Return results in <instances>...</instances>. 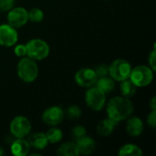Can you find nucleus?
Here are the masks:
<instances>
[{
    "mask_svg": "<svg viewBox=\"0 0 156 156\" xmlns=\"http://www.w3.org/2000/svg\"><path fill=\"white\" fill-rule=\"evenodd\" d=\"M133 109V104L131 100L123 96L111 99L106 106L108 118L117 123L131 117Z\"/></svg>",
    "mask_w": 156,
    "mask_h": 156,
    "instance_id": "obj_1",
    "label": "nucleus"
},
{
    "mask_svg": "<svg viewBox=\"0 0 156 156\" xmlns=\"http://www.w3.org/2000/svg\"><path fill=\"white\" fill-rule=\"evenodd\" d=\"M16 71L19 79L26 83L33 82L38 76V67L37 63L34 59L28 57H23L19 60L16 67Z\"/></svg>",
    "mask_w": 156,
    "mask_h": 156,
    "instance_id": "obj_2",
    "label": "nucleus"
},
{
    "mask_svg": "<svg viewBox=\"0 0 156 156\" xmlns=\"http://www.w3.org/2000/svg\"><path fill=\"white\" fill-rule=\"evenodd\" d=\"M27 56L34 60H42L49 54L48 44L40 38H34L26 44Z\"/></svg>",
    "mask_w": 156,
    "mask_h": 156,
    "instance_id": "obj_3",
    "label": "nucleus"
},
{
    "mask_svg": "<svg viewBox=\"0 0 156 156\" xmlns=\"http://www.w3.org/2000/svg\"><path fill=\"white\" fill-rule=\"evenodd\" d=\"M129 79L136 87H146L154 80V70L150 67L140 65L132 69Z\"/></svg>",
    "mask_w": 156,
    "mask_h": 156,
    "instance_id": "obj_4",
    "label": "nucleus"
},
{
    "mask_svg": "<svg viewBox=\"0 0 156 156\" xmlns=\"http://www.w3.org/2000/svg\"><path fill=\"white\" fill-rule=\"evenodd\" d=\"M132 70V66L125 59H115L109 65V75L114 80L122 81L129 79Z\"/></svg>",
    "mask_w": 156,
    "mask_h": 156,
    "instance_id": "obj_5",
    "label": "nucleus"
},
{
    "mask_svg": "<svg viewBox=\"0 0 156 156\" xmlns=\"http://www.w3.org/2000/svg\"><path fill=\"white\" fill-rule=\"evenodd\" d=\"M106 94H104L96 86L90 87L85 93V101L87 106L92 111H101L104 108L106 102Z\"/></svg>",
    "mask_w": 156,
    "mask_h": 156,
    "instance_id": "obj_6",
    "label": "nucleus"
},
{
    "mask_svg": "<svg viewBox=\"0 0 156 156\" xmlns=\"http://www.w3.org/2000/svg\"><path fill=\"white\" fill-rule=\"evenodd\" d=\"M31 132V122L25 116H16L10 122V133L15 138H25Z\"/></svg>",
    "mask_w": 156,
    "mask_h": 156,
    "instance_id": "obj_7",
    "label": "nucleus"
},
{
    "mask_svg": "<svg viewBox=\"0 0 156 156\" xmlns=\"http://www.w3.org/2000/svg\"><path fill=\"white\" fill-rule=\"evenodd\" d=\"M65 112L59 106H51L44 111L42 113V121L49 126H57L64 120Z\"/></svg>",
    "mask_w": 156,
    "mask_h": 156,
    "instance_id": "obj_8",
    "label": "nucleus"
},
{
    "mask_svg": "<svg viewBox=\"0 0 156 156\" xmlns=\"http://www.w3.org/2000/svg\"><path fill=\"white\" fill-rule=\"evenodd\" d=\"M28 21L27 11L21 6L13 7L7 14V24L15 28H19L27 24Z\"/></svg>",
    "mask_w": 156,
    "mask_h": 156,
    "instance_id": "obj_9",
    "label": "nucleus"
},
{
    "mask_svg": "<svg viewBox=\"0 0 156 156\" xmlns=\"http://www.w3.org/2000/svg\"><path fill=\"white\" fill-rule=\"evenodd\" d=\"M97 75L94 69L90 68H82L79 69L75 74L76 83L83 88H90L95 85L97 81Z\"/></svg>",
    "mask_w": 156,
    "mask_h": 156,
    "instance_id": "obj_10",
    "label": "nucleus"
},
{
    "mask_svg": "<svg viewBox=\"0 0 156 156\" xmlns=\"http://www.w3.org/2000/svg\"><path fill=\"white\" fill-rule=\"evenodd\" d=\"M18 39V34L16 28L13 27L9 24L0 25V45L3 47L15 46Z\"/></svg>",
    "mask_w": 156,
    "mask_h": 156,
    "instance_id": "obj_11",
    "label": "nucleus"
},
{
    "mask_svg": "<svg viewBox=\"0 0 156 156\" xmlns=\"http://www.w3.org/2000/svg\"><path fill=\"white\" fill-rule=\"evenodd\" d=\"M144 126L139 117H129L126 122V133L132 137H138L144 132Z\"/></svg>",
    "mask_w": 156,
    "mask_h": 156,
    "instance_id": "obj_12",
    "label": "nucleus"
},
{
    "mask_svg": "<svg viewBox=\"0 0 156 156\" xmlns=\"http://www.w3.org/2000/svg\"><path fill=\"white\" fill-rule=\"evenodd\" d=\"M12 154L15 156H26L29 154L30 146L24 138H16L10 144Z\"/></svg>",
    "mask_w": 156,
    "mask_h": 156,
    "instance_id": "obj_13",
    "label": "nucleus"
},
{
    "mask_svg": "<svg viewBox=\"0 0 156 156\" xmlns=\"http://www.w3.org/2000/svg\"><path fill=\"white\" fill-rule=\"evenodd\" d=\"M76 144H77L80 154H83V155H89L92 154L96 148L95 141L92 138L88 137L86 135L79 139L78 141H76Z\"/></svg>",
    "mask_w": 156,
    "mask_h": 156,
    "instance_id": "obj_14",
    "label": "nucleus"
},
{
    "mask_svg": "<svg viewBox=\"0 0 156 156\" xmlns=\"http://www.w3.org/2000/svg\"><path fill=\"white\" fill-rule=\"evenodd\" d=\"M27 141L30 148H34L35 150H44L48 144L46 133H35L28 136Z\"/></svg>",
    "mask_w": 156,
    "mask_h": 156,
    "instance_id": "obj_15",
    "label": "nucleus"
},
{
    "mask_svg": "<svg viewBox=\"0 0 156 156\" xmlns=\"http://www.w3.org/2000/svg\"><path fill=\"white\" fill-rule=\"evenodd\" d=\"M117 122H113L111 119H104L99 122L97 125V133L100 136L102 137H107L110 136L115 130L117 126Z\"/></svg>",
    "mask_w": 156,
    "mask_h": 156,
    "instance_id": "obj_16",
    "label": "nucleus"
},
{
    "mask_svg": "<svg viewBox=\"0 0 156 156\" xmlns=\"http://www.w3.org/2000/svg\"><path fill=\"white\" fill-rule=\"evenodd\" d=\"M94 86H96L99 90H101L104 94H108L113 90L115 87V82L112 77L107 75L98 78Z\"/></svg>",
    "mask_w": 156,
    "mask_h": 156,
    "instance_id": "obj_17",
    "label": "nucleus"
},
{
    "mask_svg": "<svg viewBox=\"0 0 156 156\" xmlns=\"http://www.w3.org/2000/svg\"><path fill=\"white\" fill-rule=\"evenodd\" d=\"M57 154L59 156H78L80 154L76 143L72 142H66L62 144L58 147Z\"/></svg>",
    "mask_w": 156,
    "mask_h": 156,
    "instance_id": "obj_18",
    "label": "nucleus"
},
{
    "mask_svg": "<svg viewBox=\"0 0 156 156\" xmlns=\"http://www.w3.org/2000/svg\"><path fill=\"white\" fill-rule=\"evenodd\" d=\"M121 82L122 83L120 85V89H121L122 95L125 98H129V99L132 98L136 93L137 87L133 83V81L130 79L124 80Z\"/></svg>",
    "mask_w": 156,
    "mask_h": 156,
    "instance_id": "obj_19",
    "label": "nucleus"
},
{
    "mask_svg": "<svg viewBox=\"0 0 156 156\" xmlns=\"http://www.w3.org/2000/svg\"><path fill=\"white\" fill-rule=\"evenodd\" d=\"M118 154L120 156H140L143 155V151L139 146L128 144L122 145L120 148Z\"/></svg>",
    "mask_w": 156,
    "mask_h": 156,
    "instance_id": "obj_20",
    "label": "nucleus"
},
{
    "mask_svg": "<svg viewBox=\"0 0 156 156\" xmlns=\"http://www.w3.org/2000/svg\"><path fill=\"white\" fill-rule=\"evenodd\" d=\"M46 136H47L48 144H58L61 141V139L63 137V133L60 129H58L57 127H52L48 130V132L46 133Z\"/></svg>",
    "mask_w": 156,
    "mask_h": 156,
    "instance_id": "obj_21",
    "label": "nucleus"
},
{
    "mask_svg": "<svg viewBox=\"0 0 156 156\" xmlns=\"http://www.w3.org/2000/svg\"><path fill=\"white\" fill-rule=\"evenodd\" d=\"M65 112V115L71 121H75V120H78L80 118L81 116V110L79 106L75 105V104H72L70 106H69L66 110Z\"/></svg>",
    "mask_w": 156,
    "mask_h": 156,
    "instance_id": "obj_22",
    "label": "nucleus"
},
{
    "mask_svg": "<svg viewBox=\"0 0 156 156\" xmlns=\"http://www.w3.org/2000/svg\"><path fill=\"white\" fill-rule=\"evenodd\" d=\"M27 16H28V21L34 22V23H38L41 22L44 18V13L40 8H32L29 11H27Z\"/></svg>",
    "mask_w": 156,
    "mask_h": 156,
    "instance_id": "obj_23",
    "label": "nucleus"
},
{
    "mask_svg": "<svg viewBox=\"0 0 156 156\" xmlns=\"http://www.w3.org/2000/svg\"><path fill=\"white\" fill-rule=\"evenodd\" d=\"M86 133H87V131H86V129H85L84 126H82V125H77L71 131V137L76 142L79 139H80L83 136H85Z\"/></svg>",
    "mask_w": 156,
    "mask_h": 156,
    "instance_id": "obj_24",
    "label": "nucleus"
},
{
    "mask_svg": "<svg viewBox=\"0 0 156 156\" xmlns=\"http://www.w3.org/2000/svg\"><path fill=\"white\" fill-rule=\"evenodd\" d=\"M94 71H95L98 78L107 76V75H109V65L104 64V63L100 64L94 69Z\"/></svg>",
    "mask_w": 156,
    "mask_h": 156,
    "instance_id": "obj_25",
    "label": "nucleus"
},
{
    "mask_svg": "<svg viewBox=\"0 0 156 156\" xmlns=\"http://www.w3.org/2000/svg\"><path fill=\"white\" fill-rule=\"evenodd\" d=\"M16 0H0V10L3 12H8L15 5Z\"/></svg>",
    "mask_w": 156,
    "mask_h": 156,
    "instance_id": "obj_26",
    "label": "nucleus"
},
{
    "mask_svg": "<svg viewBox=\"0 0 156 156\" xmlns=\"http://www.w3.org/2000/svg\"><path fill=\"white\" fill-rule=\"evenodd\" d=\"M14 53L16 57L19 58H23L27 56V48H26V45H16L15 48H14Z\"/></svg>",
    "mask_w": 156,
    "mask_h": 156,
    "instance_id": "obj_27",
    "label": "nucleus"
},
{
    "mask_svg": "<svg viewBox=\"0 0 156 156\" xmlns=\"http://www.w3.org/2000/svg\"><path fill=\"white\" fill-rule=\"evenodd\" d=\"M156 51H155V48H154L153 49V51L150 53V55H149V58H148V60H149V67L154 70V71H155L156 70Z\"/></svg>",
    "mask_w": 156,
    "mask_h": 156,
    "instance_id": "obj_28",
    "label": "nucleus"
},
{
    "mask_svg": "<svg viewBox=\"0 0 156 156\" xmlns=\"http://www.w3.org/2000/svg\"><path fill=\"white\" fill-rule=\"evenodd\" d=\"M156 110H152L150 114L147 117V122L152 128H155L156 125Z\"/></svg>",
    "mask_w": 156,
    "mask_h": 156,
    "instance_id": "obj_29",
    "label": "nucleus"
},
{
    "mask_svg": "<svg viewBox=\"0 0 156 156\" xmlns=\"http://www.w3.org/2000/svg\"><path fill=\"white\" fill-rule=\"evenodd\" d=\"M16 138L10 133V134H8L7 136H6V139H5V142H6V144H11L12 143H13V141L15 140Z\"/></svg>",
    "mask_w": 156,
    "mask_h": 156,
    "instance_id": "obj_30",
    "label": "nucleus"
},
{
    "mask_svg": "<svg viewBox=\"0 0 156 156\" xmlns=\"http://www.w3.org/2000/svg\"><path fill=\"white\" fill-rule=\"evenodd\" d=\"M150 106H151V109H152V110H156V98L155 97H153V99L151 100V101H150Z\"/></svg>",
    "mask_w": 156,
    "mask_h": 156,
    "instance_id": "obj_31",
    "label": "nucleus"
},
{
    "mask_svg": "<svg viewBox=\"0 0 156 156\" xmlns=\"http://www.w3.org/2000/svg\"><path fill=\"white\" fill-rule=\"evenodd\" d=\"M4 154H5V150L2 147H0V156L4 155Z\"/></svg>",
    "mask_w": 156,
    "mask_h": 156,
    "instance_id": "obj_32",
    "label": "nucleus"
}]
</instances>
